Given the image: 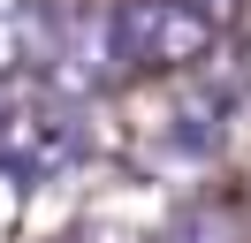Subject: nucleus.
Segmentation results:
<instances>
[{
  "label": "nucleus",
  "instance_id": "f03ea898",
  "mask_svg": "<svg viewBox=\"0 0 251 243\" xmlns=\"http://www.w3.org/2000/svg\"><path fill=\"white\" fill-rule=\"evenodd\" d=\"M122 69H129V53H122V8L76 0V8L53 15V53H46V84L53 91L92 99V91H107Z\"/></svg>",
  "mask_w": 251,
  "mask_h": 243
},
{
  "label": "nucleus",
  "instance_id": "7ed1b4c3",
  "mask_svg": "<svg viewBox=\"0 0 251 243\" xmlns=\"http://www.w3.org/2000/svg\"><path fill=\"white\" fill-rule=\"evenodd\" d=\"M122 8V53L129 69H152V76H175V69H198L213 61L221 46V23L190 0H114Z\"/></svg>",
  "mask_w": 251,
  "mask_h": 243
},
{
  "label": "nucleus",
  "instance_id": "0eeeda50",
  "mask_svg": "<svg viewBox=\"0 0 251 243\" xmlns=\"http://www.w3.org/2000/svg\"><path fill=\"white\" fill-rule=\"evenodd\" d=\"M190 8H205V15L221 23V15H236V0H190Z\"/></svg>",
  "mask_w": 251,
  "mask_h": 243
},
{
  "label": "nucleus",
  "instance_id": "20e7f679",
  "mask_svg": "<svg viewBox=\"0 0 251 243\" xmlns=\"http://www.w3.org/2000/svg\"><path fill=\"white\" fill-rule=\"evenodd\" d=\"M53 0H0V84H31L46 76L53 53Z\"/></svg>",
  "mask_w": 251,
  "mask_h": 243
},
{
  "label": "nucleus",
  "instance_id": "f257e3e1",
  "mask_svg": "<svg viewBox=\"0 0 251 243\" xmlns=\"http://www.w3.org/2000/svg\"><path fill=\"white\" fill-rule=\"evenodd\" d=\"M84 152H92V129L69 106V91H53V99H0V167L8 175L46 182V175H69Z\"/></svg>",
  "mask_w": 251,
  "mask_h": 243
},
{
  "label": "nucleus",
  "instance_id": "39448f33",
  "mask_svg": "<svg viewBox=\"0 0 251 243\" xmlns=\"http://www.w3.org/2000/svg\"><path fill=\"white\" fill-rule=\"evenodd\" d=\"M152 152L168 167H205L221 152V99H183L175 114H160V137H152Z\"/></svg>",
  "mask_w": 251,
  "mask_h": 243
},
{
  "label": "nucleus",
  "instance_id": "423d86ee",
  "mask_svg": "<svg viewBox=\"0 0 251 243\" xmlns=\"http://www.w3.org/2000/svg\"><path fill=\"white\" fill-rule=\"evenodd\" d=\"M221 236H228V213H183L168 243H221Z\"/></svg>",
  "mask_w": 251,
  "mask_h": 243
}]
</instances>
